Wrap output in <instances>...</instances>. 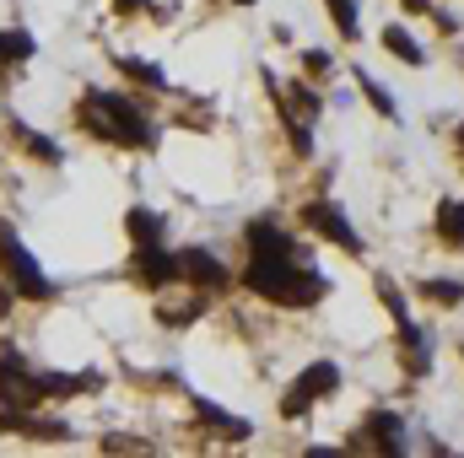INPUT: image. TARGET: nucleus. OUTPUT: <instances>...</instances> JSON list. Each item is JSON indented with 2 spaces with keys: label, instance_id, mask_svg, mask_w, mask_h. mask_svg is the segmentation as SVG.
I'll return each mask as SVG.
<instances>
[{
  "label": "nucleus",
  "instance_id": "b1692460",
  "mask_svg": "<svg viewBox=\"0 0 464 458\" xmlns=\"http://www.w3.org/2000/svg\"><path fill=\"white\" fill-rule=\"evenodd\" d=\"M237 5H254V0H237Z\"/></svg>",
  "mask_w": 464,
  "mask_h": 458
},
{
  "label": "nucleus",
  "instance_id": "20e7f679",
  "mask_svg": "<svg viewBox=\"0 0 464 458\" xmlns=\"http://www.w3.org/2000/svg\"><path fill=\"white\" fill-rule=\"evenodd\" d=\"M341 388V367L335 361H314L297 383H292V394L281 399V415H303L314 399H324V394H335Z\"/></svg>",
  "mask_w": 464,
  "mask_h": 458
},
{
  "label": "nucleus",
  "instance_id": "5701e85b",
  "mask_svg": "<svg viewBox=\"0 0 464 458\" xmlns=\"http://www.w3.org/2000/svg\"><path fill=\"white\" fill-rule=\"evenodd\" d=\"M459 146H464V124H459Z\"/></svg>",
  "mask_w": 464,
  "mask_h": 458
},
{
  "label": "nucleus",
  "instance_id": "9b49d317",
  "mask_svg": "<svg viewBox=\"0 0 464 458\" xmlns=\"http://www.w3.org/2000/svg\"><path fill=\"white\" fill-rule=\"evenodd\" d=\"M33 54V33H0V71H11V65H22Z\"/></svg>",
  "mask_w": 464,
  "mask_h": 458
},
{
  "label": "nucleus",
  "instance_id": "2eb2a0df",
  "mask_svg": "<svg viewBox=\"0 0 464 458\" xmlns=\"http://www.w3.org/2000/svg\"><path fill=\"white\" fill-rule=\"evenodd\" d=\"M16 140H22V146H27V151L38 157V162H60V146H54V140H44L38 129H27V124H16Z\"/></svg>",
  "mask_w": 464,
  "mask_h": 458
},
{
  "label": "nucleus",
  "instance_id": "412c9836",
  "mask_svg": "<svg viewBox=\"0 0 464 458\" xmlns=\"http://www.w3.org/2000/svg\"><path fill=\"white\" fill-rule=\"evenodd\" d=\"M405 11H432V0H405Z\"/></svg>",
  "mask_w": 464,
  "mask_h": 458
},
{
  "label": "nucleus",
  "instance_id": "f03ea898",
  "mask_svg": "<svg viewBox=\"0 0 464 458\" xmlns=\"http://www.w3.org/2000/svg\"><path fill=\"white\" fill-rule=\"evenodd\" d=\"M82 124H92V135H109L119 146H151L157 140L146 114L130 98H119V92H87L82 98Z\"/></svg>",
  "mask_w": 464,
  "mask_h": 458
},
{
  "label": "nucleus",
  "instance_id": "423d86ee",
  "mask_svg": "<svg viewBox=\"0 0 464 458\" xmlns=\"http://www.w3.org/2000/svg\"><path fill=\"white\" fill-rule=\"evenodd\" d=\"M356 448H378V453H405V448H411V437H405V421H400L394 410H372V415L362 421V437H356Z\"/></svg>",
  "mask_w": 464,
  "mask_h": 458
},
{
  "label": "nucleus",
  "instance_id": "ddd939ff",
  "mask_svg": "<svg viewBox=\"0 0 464 458\" xmlns=\"http://www.w3.org/2000/svg\"><path fill=\"white\" fill-rule=\"evenodd\" d=\"M130 237H135V243H162V216L146 211V205H135V211H130Z\"/></svg>",
  "mask_w": 464,
  "mask_h": 458
},
{
  "label": "nucleus",
  "instance_id": "6e6552de",
  "mask_svg": "<svg viewBox=\"0 0 464 458\" xmlns=\"http://www.w3.org/2000/svg\"><path fill=\"white\" fill-rule=\"evenodd\" d=\"M179 275H184V281H200V286H227V270H222L206 248H184V253H179Z\"/></svg>",
  "mask_w": 464,
  "mask_h": 458
},
{
  "label": "nucleus",
  "instance_id": "aec40b11",
  "mask_svg": "<svg viewBox=\"0 0 464 458\" xmlns=\"http://www.w3.org/2000/svg\"><path fill=\"white\" fill-rule=\"evenodd\" d=\"M11 297H16V291H5V286H0V319L11 313Z\"/></svg>",
  "mask_w": 464,
  "mask_h": 458
},
{
  "label": "nucleus",
  "instance_id": "6ab92c4d",
  "mask_svg": "<svg viewBox=\"0 0 464 458\" xmlns=\"http://www.w3.org/2000/svg\"><path fill=\"white\" fill-rule=\"evenodd\" d=\"M303 65H308L314 76H324V71H330V54H324V49H308V54H303Z\"/></svg>",
  "mask_w": 464,
  "mask_h": 458
},
{
  "label": "nucleus",
  "instance_id": "39448f33",
  "mask_svg": "<svg viewBox=\"0 0 464 458\" xmlns=\"http://www.w3.org/2000/svg\"><path fill=\"white\" fill-rule=\"evenodd\" d=\"M303 222L319 232V237H330L335 248H346V253H362V237H356V227L346 222V211H341V205H330V200H314V205L303 211Z\"/></svg>",
  "mask_w": 464,
  "mask_h": 458
},
{
  "label": "nucleus",
  "instance_id": "7ed1b4c3",
  "mask_svg": "<svg viewBox=\"0 0 464 458\" xmlns=\"http://www.w3.org/2000/svg\"><path fill=\"white\" fill-rule=\"evenodd\" d=\"M0 275H5V286H11L16 297H33V302L54 291V286H49V275L33 264V253H27V248H22L5 227H0Z\"/></svg>",
  "mask_w": 464,
  "mask_h": 458
},
{
  "label": "nucleus",
  "instance_id": "f8f14e48",
  "mask_svg": "<svg viewBox=\"0 0 464 458\" xmlns=\"http://www.w3.org/2000/svg\"><path fill=\"white\" fill-rule=\"evenodd\" d=\"M383 43H389V54H394V60H405V65H421V60H427V54H421V43H416L405 27H389V33H383Z\"/></svg>",
  "mask_w": 464,
  "mask_h": 458
},
{
  "label": "nucleus",
  "instance_id": "dca6fc26",
  "mask_svg": "<svg viewBox=\"0 0 464 458\" xmlns=\"http://www.w3.org/2000/svg\"><path fill=\"white\" fill-rule=\"evenodd\" d=\"M416 291H421V297H438L443 308H459V302H464V286H459V281H421Z\"/></svg>",
  "mask_w": 464,
  "mask_h": 458
},
{
  "label": "nucleus",
  "instance_id": "4468645a",
  "mask_svg": "<svg viewBox=\"0 0 464 458\" xmlns=\"http://www.w3.org/2000/svg\"><path fill=\"white\" fill-rule=\"evenodd\" d=\"M324 5H330L341 38H356V33H362V11H356V0H324Z\"/></svg>",
  "mask_w": 464,
  "mask_h": 458
},
{
  "label": "nucleus",
  "instance_id": "f3484780",
  "mask_svg": "<svg viewBox=\"0 0 464 458\" xmlns=\"http://www.w3.org/2000/svg\"><path fill=\"white\" fill-rule=\"evenodd\" d=\"M124 65V76H135V81H146L151 92H168V76L157 71V65H146V60H119Z\"/></svg>",
  "mask_w": 464,
  "mask_h": 458
},
{
  "label": "nucleus",
  "instance_id": "a211bd4d",
  "mask_svg": "<svg viewBox=\"0 0 464 458\" xmlns=\"http://www.w3.org/2000/svg\"><path fill=\"white\" fill-rule=\"evenodd\" d=\"M356 87H362V92H367V103H372V109H378V114H383V119H394V98H389V92H383V87H378V81H372V76H356Z\"/></svg>",
  "mask_w": 464,
  "mask_h": 458
},
{
  "label": "nucleus",
  "instance_id": "4be33fe9",
  "mask_svg": "<svg viewBox=\"0 0 464 458\" xmlns=\"http://www.w3.org/2000/svg\"><path fill=\"white\" fill-rule=\"evenodd\" d=\"M135 5H146V0H119V11H135Z\"/></svg>",
  "mask_w": 464,
  "mask_h": 458
},
{
  "label": "nucleus",
  "instance_id": "f257e3e1",
  "mask_svg": "<svg viewBox=\"0 0 464 458\" xmlns=\"http://www.w3.org/2000/svg\"><path fill=\"white\" fill-rule=\"evenodd\" d=\"M243 286H248L254 297H265V302H281V308H314V302L330 291V281H324L319 270H303L297 253L254 259V264L243 270Z\"/></svg>",
  "mask_w": 464,
  "mask_h": 458
},
{
  "label": "nucleus",
  "instance_id": "9d476101",
  "mask_svg": "<svg viewBox=\"0 0 464 458\" xmlns=\"http://www.w3.org/2000/svg\"><path fill=\"white\" fill-rule=\"evenodd\" d=\"M438 237L454 243V248H464V205L459 200H443V205H438Z\"/></svg>",
  "mask_w": 464,
  "mask_h": 458
},
{
  "label": "nucleus",
  "instance_id": "1a4fd4ad",
  "mask_svg": "<svg viewBox=\"0 0 464 458\" xmlns=\"http://www.w3.org/2000/svg\"><path fill=\"white\" fill-rule=\"evenodd\" d=\"M400 345H405V367H411V372L421 377V372L432 367V345H427V335H421V329H416L411 319H400Z\"/></svg>",
  "mask_w": 464,
  "mask_h": 458
},
{
  "label": "nucleus",
  "instance_id": "0eeeda50",
  "mask_svg": "<svg viewBox=\"0 0 464 458\" xmlns=\"http://www.w3.org/2000/svg\"><path fill=\"white\" fill-rule=\"evenodd\" d=\"M135 270L146 286H168L179 281V253H162V243H135Z\"/></svg>",
  "mask_w": 464,
  "mask_h": 458
}]
</instances>
